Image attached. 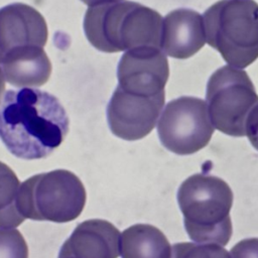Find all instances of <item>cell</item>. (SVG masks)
Returning a JSON list of instances; mask_svg holds the SVG:
<instances>
[{
	"mask_svg": "<svg viewBox=\"0 0 258 258\" xmlns=\"http://www.w3.org/2000/svg\"><path fill=\"white\" fill-rule=\"evenodd\" d=\"M48 30L43 16L24 3L0 8V64L34 47H43Z\"/></svg>",
	"mask_w": 258,
	"mask_h": 258,
	"instance_id": "10",
	"label": "cell"
},
{
	"mask_svg": "<svg viewBox=\"0 0 258 258\" xmlns=\"http://www.w3.org/2000/svg\"><path fill=\"white\" fill-rule=\"evenodd\" d=\"M165 93L146 97L117 87L107 106V121L112 133L134 141L148 135L156 125L164 105Z\"/></svg>",
	"mask_w": 258,
	"mask_h": 258,
	"instance_id": "8",
	"label": "cell"
},
{
	"mask_svg": "<svg viewBox=\"0 0 258 258\" xmlns=\"http://www.w3.org/2000/svg\"><path fill=\"white\" fill-rule=\"evenodd\" d=\"M0 258H28V247L16 229H0Z\"/></svg>",
	"mask_w": 258,
	"mask_h": 258,
	"instance_id": "17",
	"label": "cell"
},
{
	"mask_svg": "<svg viewBox=\"0 0 258 258\" xmlns=\"http://www.w3.org/2000/svg\"><path fill=\"white\" fill-rule=\"evenodd\" d=\"M119 230L110 222L87 220L77 225L60 247L58 256L64 258H117Z\"/></svg>",
	"mask_w": 258,
	"mask_h": 258,
	"instance_id": "11",
	"label": "cell"
},
{
	"mask_svg": "<svg viewBox=\"0 0 258 258\" xmlns=\"http://www.w3.org/2000/svg\"><path fill=\"white\" fill-rule=\"evenodd\" d=\"M206 98L214 127L227 135H246V121L258 105V95L245 71L230 66L218 69L208 81Z\"/></svg>",
	"mask_w": 258,
	"mask_h": 258,
	"instance_id": "6",
	"label": "cell"
},
{
	"mask_svg": "<svg viewBox=\"0 0 258 258\" xmlns=\"http://www.w3.org/2000/svg\"><path fill=\"white\" fill-rule=\"evenodd\" d=\"M207 42L231 66L246 68L258 57V4L220 0L204 14Z\"/></svg>",
	"mask_w": 258,
	"mask_h": 258,
	"instance_id": "4",
	"label": "cell"
},
{
	"mask_svg": "<svg viewBox=\"0 0 258 258\" xmlns=\"http://www.w3.org/2000/svg\"><path fill=\"white\" fill-rule=\"evenodd\" d=\"M4 90H5V77H4L3 70L0 67V103H1V98L4 93Z\"/></svg>",
	"mask_w": 258,
	"mask_h": 258,
	"instance_id": "21",
	"label": "cell"
},
{
	"mask_svg": "<svg viewBox=\"0 0 258 258\" xmlns=\"http://www.w3.org/2000/svg\"><path fill=\"white\" fill-rule=\"evenodd\" d=\"M5 80L16 88L44 85L51 74V63L43 47H34L2 64Z\"/></svg>",
	"mask_w": 258,
	"mask_h": 258,
	"instance_id": "14",
	"label": "cell"
},
{
	"mask_svg": "<svg viewBox=\"0 0 258 258\" xmlns=\"http://www.w3.org/2000/svg\"><path fill=\"white\" fill-rule=\"evenodd\" d=\"M246 135L253 147L258 150V105L255 106L247 118Z\"/></svg>",
	"mask_w": 258,
	"mask_h": 258,
	"instance_id": "19",
	"label": "cell"
},
{
	"mask_svg": "<svg viewBox=\"0 0 258 258\" xmlns=\"http://www.w3.org/2000/svg\"><path fill=\"white\" fill-rule=\"evenodd\" d=\"M170 258H231V256L218 244L181 242L171 246Z\"/></svg>",
	"mask_w": 258,
	"mask_h": 258,
	"instance_id": "16",
	"label": "cell"
},
{
	"mask_svg": "<svg viewBox=\"0 0 258 258\" xmlns=\"http://www.w3.org/2000/svg\"><path fill=\"white\" fill-rule=\"evenodd\" d=\"M69 126L63 106L45 91L8 90L1 100L0 138L18 158H45L61 144Z\"/></svg>",
	"mask_w": 258,
	"mask_h": 258,
	"instance_id": "1",
	"label": "cell"
},
{
	"mask_svg": "<svg viewBox=\"0 0 258 258\" xmlns=\"http://www.w3.org/2000/svg\"><path fill=\"white\" fill-rule=\"evenodd\" d=\"M119 253L121 258H170L171 246L156 227L136 224L121 233Z\"/></svg>",
	"mask_w": 258,
	"mask_h": 258,
	"instance_id": "13",
	"label": "cell"
},
{
	"mask_svg": "<svg viewBox=\"0 0 258 258\" xmlns=\"http://www.w3.org/2000/svg\"><path fill=\"white\" fill-rule=\"evenodd\" d=\"M86 199L85 186L75 173L55 169L20 183L17 205L24 219L68 223L81 215Z\"/></svg>",
	"mask_w": 258,
	"mask_h": 258,
	"instance_id": "5",
	"label": "cell"
},
{
	"mask_svg": "<svg viewBox=\"0 0 258 258\" xmlns=\"http://www.w3.org/2000/svg\"><path fill=\"white\" fill-rule=\"evenodd\" d=\"M85 4H87L90 7L93 6H98V5H103V4H110V3H117L121 0H81Z\"/></svg>",
	"mask_w": 258,
	"mask_h": 258,
	"instance_id": "20",
	"label": "cell"
},
{
	"mask_svg": "<svg viewBox=\"0 0 258 258\" xmlns=\"http://www.w3.org/2000/svg\"><path fill=\"white\" fill-rule=\"evenodd\" d=\"M231 258H258V238H247L231 248Z\"/></svg>",
	"mask_w": 258,
	"mask_h": 258,
	"instance_id": "18",
	"label": "cell"
},
{
	"mask_svg": "<svg viewBox=\"0 0 258 258\" xmlns=\"http://www.w3.org/2000/svg\"><path fill=\"white\" fill-rule=\"evenodd\" d=\"M157 133L161 144L175 154L187 155L201 150L214 133L206 102L190 96L171 100L160 116Z\"/></svg>",
	"mask_w": 258,
	"mask_h": 258,
	"instance_id": "7",
	"label": "cell"
},
{
	"mask_svg": "<svg viewBox=\"0 0 258 258\" xmlns=\"http://www.w3.org/2000/svg\"><path fill=\"white\" fill-rule=\"evenodd\" d=\"M205 42L204 18L196 10L178 8L163 18L160 47L167 55L187 58L197 53Z\"/></svg>",
	"mask_w": 258,
	"mask_h": 258,
	"instance_id": "12",
	"label": "cell"
},
{
	"mask_svg": "<svg viewBox=\"0 0 258 258\" xmlns=\"http://www.w3.org/2000/svg\"><path fill=\"white\" fill-rule=\"evenodd\" d=\"M117 77L118 87L125 92L146 97L163 94L169 77L166 55L156 46L129 49L119 60Z\"/></svg>",
	"mask_w": 258,
	"mask_h": 258,
	"instance_id": "9",
	"label": "cell"
},
{
	"mask_svg": "<svg viewBox=\"0 0 258 258\" xmlns=\"http://www.w3.org/2000/svg\"><path fill=\"white\" fill-rule=\"evenodd\" d=\"M176 198L190 240L220 246L229 243L233 191L225 180L211 174H192L179 185Z\"/></svg>",
	"mask_w": 258,
	"mask_h": 258,
	"instance_id": "3",
	"label": "cell"
},
{
	"mask_svg": "<svg viewBox=\"0 0 258 258\" xmlns=\"http://www.w3.org/2000/svg\"><path fill=\"white\" fill-rule=\"evenodd\" d=\"M19 186L14 171L0 161V229L15 228L25 220L17 205Z\"/></svg>",
	"mask_w": 258,
	"mask_h": 258,
	"instance_id": "15",
	"label": "cell"
},
{
	"mask_svg": "<svg viewBox=\"0 0 258 258\" xmlns=\"http://www.w3.org/2000/svg\"><path fill=\"white\" fill-rule=\"evenodd\" d=\"M162 20L157 11L124 1L89 7L84 17V31L89 42L103 52L160 47Z\"/></svg>",
	"mask_w": 258,
	"mask_h": 258,
	"instance_id": "2",
	"label": "cell"
}]
</instances>
